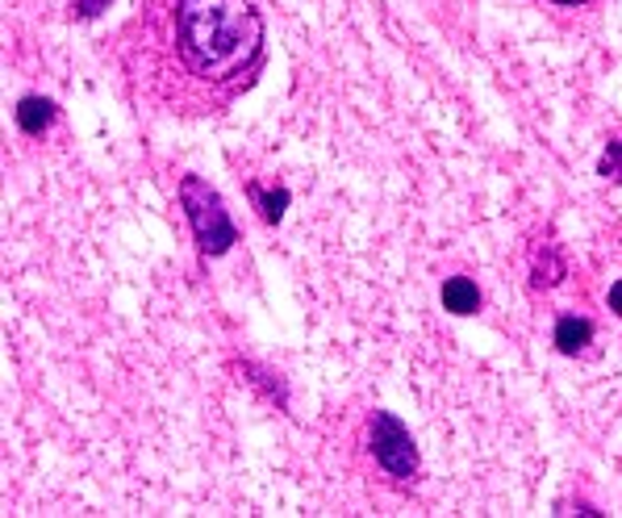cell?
Masks as SVG:
<instances>
[{
	"label": "cell",
	"mask_w": 622,
	"mask_h": 518,
	"mask_svg": "<svg viewBox=\"0 0 622 518\" xmlns=\"http://www.w3.org/2000/svg\"><path fill=\"white\" fill-rule=\"evenodd\" d=\"M176 51L201 80H238L259 63L264 18L251 0H176Z\"/></svg>",
	"instance_id": "1"
},
{
	"label": "cell",
	"mask_w": 622,
	"mask_h": 518,
	"mask_svg": "<svg viewBox=\"0 0 622 518\" xmlns=\"http://www.w3.org/2000/svg\"><path fill=\"white\" fill-rule=\"evenodd\" d=\"M180 206H185L188 227L197 234V247H201L206 260H218V255H226V251L238 243V227H234V218H230L222 192L209 185V180L185 176V180H180Z\"/></svg>",
	"instance_id": "2"
},
{
	"label": "cell",
	"mask_w": 622,
	"mask_h": 518,
	"mask_svg": "<svg viewBox=\"0 0 622 518\" xmlns=\"http://www.w3.org/2000/svg\"><path fill=\"white\" fill-rule=\"evenodd\" d=\"M368 452H373L376 469L385 477H393L397 485L418 477L422 460H418V443L410 436V427L389 410H373L368 415Z\"/></svg>",
	"instance_id": "3"
},
{
	"label": "cell",
	"mask_w": 622,
	"mask_h": 518,
	"mask_svg": "<svg viewBox=\"0 0 622 518\" xmlns=\"http://www.w3.org/2000/svg\"><path fill=\"white\" fill-rule=\"evenodd\" d=\"M564 276H568V264H564V255L552 243H535L531 247V289L535 293H547L556 289Z\"/></svg>",
	"instance_id": "4"
},
{
	"label": "cell",
	"mask_w": 622,
	"mask_h": 518,
	"mask_svg": "<svg viewBox=\"0 0 622 518\" xmlns=\"http://www.w3.org/2000/svg\"><path fill=\"white\" fill-rule=\"evenodd\" d=\"M552 343H556L560 355L589 352V343H593V322H589L585 313H560V318H556V331H552Z\"/></svg>",
	"instance_id": "5"
},
{
	"label": "cell",
	"mask_w": 622,
	"mask_h": 518,
	"mask_svg": "<svg viewBox=\"0 0 622 518\" xmlns=\"http://www.w3.org/2000/svg\"><path fill=\"white\" fill-rule=\"evenodd\" d=\"M59 118V109L51 97H21L18 109H13V122H18L21 134H30V139H42L51 125Z\"/></svg>",
	"instance_id": "6"
},
{
	"label": "cell",
	"mask_w": 622,
	"mask_h": 518,
	"mask_svg": "<svg viewBox=\"0 0 622 518\" xmlns=\"http://www.w3.org/2000/svg\"><path fill=\"white\" fill-rule=\"evenodd\" d=\"M438 297H443V310L456 313V318H473V313H480V289L477 280H468V276H447L443 280V289H438Z\"/></svg>",
	"instance_id": "7"
},
{
	"label": "cell",
	"mask_w": 622,
	"mask_h": 518,
	"mask_svg": "<svg viewBox=\"0 0 622 518\" xmlns=\"http://www.w3.org/2000/svg\"><path fill=\"white\" fill-rule=\"evenodd\" d=\"M251 201H255L259 218H264L268 227H280V222H285V209H289V201H292V192L285 185H280V188L251 185Z\"/></svg>",
	"instance_id": "8"
},
{
	"label": "cell",
	"mask_w": 622,
	"mask_h": 518,
	"mask_svg": "<svg viewBox=\"0 0 622 518\" xmlns=\"http://www.w3.org/2000/svg\"><path fill=\"white\" fill-rule=\"evenodd\" d=\"M598 176L602 180H622V139H610L598 159Z\"/></svg>",
	"instance_id": "9"
},
{
	"label": "cell",
	"mask_w": 622,
	"mask_h": 518,
	"mask_svg": "<svg viewBox=\"0 0 622 518\" xmlns=\"http://www.w3.org/2000/svg\"><path fill=\"white\" fill-rule=\"evenodd\" d=\"M104 9H109V0H71V18H76V21L101 18Z\"/></svg>",
	"instance_id": "10"
},
{
	"label": "cell",
	"mask_w": 622,
	"mask_h": 518,
	"mask_svg": "<svg viewBox=\"0 0 622 518\" xmlns=\"http://www.w3.org/2000/svg\"><path fill=\"white\" fill-rule=\"evenodd\" d=\"M610 310H614V313L622 318V276L614 280V285H610Z\"/></svg>",
	"instance_id": "11"
},
{
	"label": "cell",
	"mask_w": 622,
	"mask_h": 518,
	"mask_svg": "<svg viewBox=\"0 0 622 518\" xmlns=\"http://www.w3.org/2000/svg\"><path fill=\"white\" fill-rule=\"evenodd\" d=\"M552 4H564V9H577V4H589V0H552Z\"/></svg>",
	"instance_id": "12"
}]
</instances>
